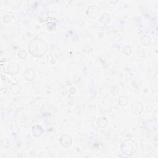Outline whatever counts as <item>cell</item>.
I'll return each mask as SVG.
<instances>
[{
	"label": "cell",
	"instance_id": "2",
	"mask_svg": "<svg viewBox=\"0 0 158 158\" xmlns=\"http://www.w3.org/2000/svg\"><path fill=\"white\" fill-rule=\"evenodd\" d=\"M136 149L135 142L131 139H126L123 141L121 145V150L123 154L127 156H131L134 154Z\"/></svg>",
	"mask_w": 158,
	"mask_h": 158
},
{
	"label": "cell",
	"instance_id": "1",
	"mask_svg": "<svg viewBox=\"0 0 158 158\" xmlns=\"http://www.w3.org/2000/svg\"><path fill=\"white\" fill-rule=\"evenodd\" d=\"M29 52L33 56L41 57L47 51L46 43L41 39L35 38L29 43Z\"/></svg>",
	"mask_w": 158,
	"mask_h": 158
}]
</instances>
